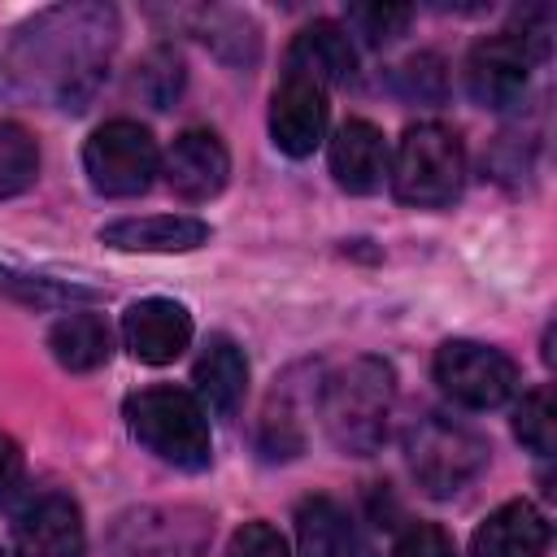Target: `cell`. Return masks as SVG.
Instances as JSON below:
<instances>
[{
	"instance_id": "30",
	"label": "cell",
	"mask_w": 557,
	"mask_h": 557,
	"mask_svg": "<svg viewBox=\"0 0 557 557\" xmlns=\"http://www.w3.org/2000/svg\"><path fill=\"white\" fill-rule=\"evenodd\" d=\"M22 470H26V457H22L17 440L0 431V496H9L22 483Z\"/></svg>"
},
{
	"instance_id": "15",
	"label": "cell",
	"mask_w": 557,
	"mask_h": 557,
	"mask_svg": "<svg viewBox=\"0 0 557 557\" xmlns=\"http://www.w3.org/2000/svg\"><path fill=\"white\" fill-rule=\"evenodd\" d=\"M326 161H331V178H335L344 191L370 196V191L383 187L392 152H387V139H383V131H379L374 122L348 117V122L335 126L331 148H326Z\"/></svg>"
},
{
	"instance_id": "17",
	"label": "cell",
	"mask_w": 557,
	"mask_h": 557,
	"mask_svg": "<svg viewBox=\"0 0 557 557\" xmlns=\"http://www.w3.org/2000/svg\"><path fill=\"white\" fill-rule=\"evenodd\" d=\"M100 244L117 252H191L209 244V222L191 213H152V218H117L100 226Z\"/></svg>"
},
{
	"instance_id": "13",
	"label": "cell",
	"mask_w": 557,
	"mask_h": 557,
	"mask_svg": "<svg viewBox=\"0 0 557 557\" xmlns=\"http://www.w3.org/2000/svg\"><path fill=\"white\" fill-rule=\"evenodd\" d=\"M122 339L135 361L170 366L191 344V313L170 296H144L122 313Z\"/></svg>"
},
{
	"instance_id": "12",
	"label": "cell",
	"mask_w": 557,
	"mask_h": 557,
	"mask_svg": "<svg viewBox=\"0 0 557 557\" xmlns=\"http://www.w3.org/2000/svg\"><path fill=\"white\" fill-rule=\"evenodd\" d=\"M161 170H165L170 191L196 205V200H213L226 187V178H231V152H226V144L213 131L191 126V131L174 135V144L165 148Z\"/></svg>"
},
{
	"instance_id": "27",
	"label": "cell",
	"mask_w": 557,
	"mask_h": 557,
	"mask_svg": "<svg viewBox=\"0 0 557 557\" xmlns=\"http://www.w3.org/2000/svg\"><path fill=\"white\" fill-rule=\"evenodd\" d=\"M139 87H144V96H148L157 109H170L174 96H178V87H183V61H178V52L157 48V52L144 61Z\"/></svg>"
},
{
	"instance_id": "7",
	"label": "cell",
	"mask_w": 557,
	"mask_h": 557,
	"mask_svg": "<svg viewBox=\"0 0 557 557\" xmlns=\"http://www.w3.org/2000/svg\"><path fill=\"white\" fill-rule=\"evenodd\" d=\"M213 518L196 505H139L109 531L104 557H205Z\"/></svg>"
},
{
	"instance_id": "11",
	"label": "cell",
	"mask_w": 557,
	"mask_h": 557,
	"mask_svg": "<svg viewBox=\"0 0 557 557\" xmlns=\"http://www.w3.org/2000/svg\"><path fill=\"white\" fill-rule=\"evenodd\" d=\"M326 117H331L326 91L309 78L283 74V83L270 96V139H274V148L287 152V157H309L326 135Z\"/></svg>"
},
{
	"instance_id": "14",
	"label": "cell",
	"mask_w": 557,
	"mask_h": 557,
	"mask_svg": "<svg viewBox=\"0 0 557 557\" xmlns=\"http://www.w3.org/2000/svg\"><path fill=\"white\" fill-rule=\"evenodd\" d=\"M283 65H287V74L309 78L322 91L326 87H339V83H352V74H357V48H352L348 26L326 22V17L300 26L292 35V44H287Z\"/></svg>"
},
{
	"instance_id": "24",
	"label": "cell",
	"mask_w": 557,
	"mask_h": 557,
	"mask_svg": "<svg viewBox=\"0 0 557 557\" xmlns=\"http://www.w3.org/2000/svg\"><path fill=\"white\" fill-rule=\"evenodd\" d=\"M513 435L531 453L553 457V448H557V409H553V392L548 387H535V392H527L518 400V409H513Z\"/></svg>"
},
{
	"instance_id": "25",
	"label": "cell",
	"mask_w": 557,
	"mask_h": 557,
	"mask_svg": "<svg viewBox=\"0 0 557 557\" xmlns=\"http://www.w3.org/2000/svg\"><path fill=\"white\" fill-rule=\"evenodd\" d=\"M392 87L400 100H418V104H440L448 91V74L444 61L435 52H413L409 61H400L392 70Z\"/></svg>"
},
{
	"instance_id": "1",
	"label": "cell",
	"mask_w": 557,
	"mask_h": 557,
	"mask_svg": "<svg viewBox=\"0 0 557 557\" xmlns=\"http://www.w3.org/2000/svg\"><path fill=\"white\" fill-rule=\"evenodd\" d=\"M122 22L113 4L78 0L35 13L9 44L4 74L30 96H48L57 109H87L96 87L109 74Z\"/></svg>"
},
{
	"instance_id": "28",
	"label": "cell",
	"mask_w": 557,
	"mask_h": 557,
	"mask_svg": "<svg viewBox=\"0 0 557 557\" xmlns=\"http://www.w3.org/2000/svg\"><path fill=\"white\" fill-rule=\"evenodd\" d=\"M392 557H457V544L444 527L435 522H409L396 544H392Z\"/></svg>"
},
{
	"instance_id": "31",
	"label": "cell",
	"mask_w": 557,
	"mask_h": 557,
	"mask_svg": "<svg viewBox=\"0 0 557 557\" xmlns=\"http://www.w3.org/2000/svg\"><path fill=\"white\" fill-rule=\"evenodd\" d=\"M0 557H9V553H4V544H0Z\"/></svg>"
},
{
	"instance_id": "29",
	"label": "cell",
	"mask_w": 557,
	"mask_h": 557,
	"mask_svg": "<svg viewBox=\"0 0 557 557\" xmlns=\"http://www.w3.org/2000/svg\"><path fill=\"white\" fill-rule=\"evenodd\" d=\"M226 557H292V548H287V540L278 535V527H270V522H244L235 535H231V544H226Z\"/></svg>"
},
{
	"instance_id": "3",
	"label": "cell",
	"mask_w": 557,
	"mask_h": 557,
	"mask_svg": "<svg viewBox=\"0 0 557 557\" xmlns=\"http://www.w3.org/2000/svg\"><path fill=\"white\" fill-rule=\"evenodd\" d=\"M126 431L165 466L174 470H209L213 461V431L205 418V405L170 383H152L126 396L122 405Z\"/></svg>"
},
{
	"instance_id": "18",
	"label": "cell",
	"mask_w": 557,
	"mask_h": 557,
	"mask_svg": "<svg viewBox=\"0 0 557 557\" xmlns=\"http://www.w3.org/2000/svg\"><path fill=\"white\" fill-rule=\"evenodd\" d=\"M191 383H196V400L205 409H213L218 418H231L244 405L248 392V357L231 335H209V344L200 348L196 366H191Z\"/></svg>"
},
{
	"instance_id": "2",
	"label": "cell",
	"mask_w": 557,
	"mask_h": 557,
	"mask_svg": "<svg viewBox=\"0 0 557 557\" xmlns=\"http://www.w3.org/2000/svg\"><path fill=\"white\" fill-rule=\"evenodd\" d=\"M392 405H396V370L392 361L370 352L335 366L318 387L322 431L344 457H370L383 448Z\"/></svg>"
},
{
	"instance_id": "26",
	"label": "cell",
	"mask_w": 557,
	"mask_h": 557,
	"mask_svg": "<svg viewBox=\"0 0 557 557\" xmlns=\"http://www.w3.org/2000/svg\"><path fill=\"white\" fill-rule=\"evenodd\" d=\"M409 17H413V9H405V4H348V13H344V22L366 39V44H392L396 35H405V26H409Z\"/></svg>"
},
{
	"instance_id": "10",
	"label": "cell",
	"mask_w": 557,
	"mask_h": 557,
	"mask_svg": "<svg viewBox=\"0 0 557 557\" xmlns=\"http://www.w3.org/2000/svg\"><path fill=\"white\" fill-rule=\"evenodd\" d=\"M13 544L22 557H83L87 527L78 500L65 492H39L13 513Z\"/></svg>"
},
{
	"instance_id": "16",
	"label": "cell",
	"mask_w": 557,
	"mask_h": 557,
	"mask_svg": "<svg viewBox=\"0 0 557 557\" xmlns=\"http://www.w3.org/2000/svg\"><path fill=\"white\" fill-rule=\"evenodd\" d=\"M544 553H548V518L531 500H505L470 535V557H544Z\"/></svg>"
},
{
	"instance_id": "20",
	"label": "cell",
	"mask_w": 557,
	"mask_h": 557,
	"mask_svg": "<svg viewBox=\"0 0 557 557\" xmlns=\"http://www.w3.org/2000/svg\"><path fill=\"white\" fill-rule=\"evenodd\" d=\"M48 348H52L57 366H65L74 374H87V370H100L113 357V335H109L100 313H65V318L52 322Z\"/></svg>"
},
{
	"instance_id": "6",
	"label": "cell",
	"mask_w": 557,
	"mask_h": 557,
	"mask_svg": "<svg viewBox=\"0 0 557 557\" xmlns=\"http://www.w3.org/2000/svg\"><path fill=\"white\" fill-rule=\"evenodd\" d=\"M83 170L91 191L109 196V200H131L144 196L161 170V152L148 126L131 122V117H113L100 122L87 144H83Z\"/></svg>"
},
{
	"instance_id": "22",
	"label": "cell",
	"mask_w": 557,
	"mask_h": 557,
	"mask_svg": "<svg viewBox=\"0 0 557 557\" xmlns=\"http://www.w3.org/2000/svg\"><path fill=\"white\" fill-rule=\"evenodd\" d=\"M39 178V144L22 122L0 117V200L22 196Z\"/></svg>"
},
{
	"instance_id": "5",
	"label": "cell",
	"mask_w": 557,
	"mask_h": 557,
	"mask_svg": "<svg viewBox=\"0 0 557 557\" xmlns=\"http://www.w3.org/2000/svg\"><path fill=\"white\" fill-rule=\"evenodd\" d=\"M487 453L492 448L474 426H466L457 418H444V413H422L405 426L409 474L435 500H448V496L466 492L487 470Z\"/></svg>"
},
{
	"instance_id": "23",
	"label": "cell",
	"mask_w": 557,
	"mask_h": 557,
	"mask_svg": "<svg viewBox=\"0 0 557 557\" xmlns=\"http://www.w3.org/2000/svg\"><path fill=\"white\" fill-rule=\"evenodd\" d=\"M200 39L231 65H252L257 52H261V35L257 26L244 17V13H231V9H209L205 13V26H200Z\"/></svg>"
},
{
	"instance_id": "21",
	"label": "cell",
	"mask_w": 557,
	"mask_h": 557,
	"mask_svg": "<svg viewBox=\"0 0 557 557\" xmlns=\"http://www.w3.org/2000/svg\"><path fill=\"white\" fill-rule=\"evenodd\" d=\"M0 292L26 309H61L74 300H100L96 287L83 283H65V278H48V274H26V270H0Z\"/></svg>"
},
{
	"instance_id": "9",
	"label": "cell",
	"mask_w": 557,
	"mask_h": 557,
	"mask_svg": "<svg viewBox=\"0 0 557 557\" xmlns=\"http://www.w3.org/2000/svg\"><path fill=\"white\" fill-rule=\"evenodd\" d=\"M535 52L513 35V30H500V35H487L470 48L466 57V91L474 104L483 109H518L527 87H531V70H535Z\"/></svg>"
},
{
	"instance_id": "19",
	"label": "cell",
	"mask_w": 557,
	"mask_h": 557,
	"mask_svg": "<svg viewBox=\"0 0 557 557\" xmlns=\"http://www.w3.org/2000/svg\"><path fill=\"white\" fill-rule=\"evenodd\" d=\"M296 553L300 557H374L348 509L331 496H309L296 509Z\"/></svg>"
},
{
	"instance_id": "4",
	"label": "cell",
	"mask_w": 557,
	"mask_h": 557,
	"mask_svg": "<svg viewBox=\"0 0 557 557\" xmlns=\"http://www.w3.org/2000/svg\"><path fill=\"white\" fill-rule=\"evenodd\" d=\"M387 183L400 205L413 209H444L457 200L466 183V148L461 135L444 122H413L396 139L387 161Z\"/></svg>"
},
{
	"instance_id": "8",
	"label": "cell",
	"mask_w": 557,
	"mask_h": 557,
	"mask_svg": "<svg viewBox=\"0 0 557 557\" xmlns=\"http://www.w3.org/2000/svg\"><path fill=\"white\" fill-rule=\"evenodd\" d=\"M435 383L461 409H496L518 392V366L509 352L479 339H444L435 348Z\"/></svg>"
}]
</instances>
